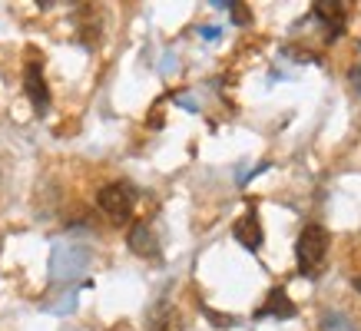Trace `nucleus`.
Here are the masks:
<instances>
[{
  "label": "nucleus",
  "instance_id": "obj_1",
  "mask_svg": "<svg viewBox=\"0 0 361 331\" xmlns=\"http://www.w3.org/2000/svg\"><path fill=\"white\" fill-rule=\"evenodd\" d=\"M329 249H331V235L322 222H308L305 229L298 232L295 239V262L298 272L305 278H322L325 272V262H329Z\"/></svg>",
  "mask_w": 361,
  "mask_h": 331
},
{
  "label": "nucleus",
  "instance_id": "obj_2",
  "mask_svg": "<svg viewBox=\"0 0 361 331\" xmlns=\"http://www.w3.org/2000/svg\"><path fill=\"white\" fill-rule=\"evenodd\" d=\"M97 206L113 225H123V222H130L133 209H136V189L130 182H110L97 192Z\"/></svg>",
  "mask_w": 361,
  "mask_h": 331
},
{
  "label": "nucleus",
  "instance_id": "obj_3",
  "mask_svg": "<svg viewBox=\"0 0 361 331\" xmlns=\"http://www.w3.org/2000/svg\"><path fill=\"white\" fill-rule=\"evenodd\" d=\"M23 93H27V99L33 103L37 113L50 110V89H47V80H44V56L27 54V66H23Z\"/></svg>",
  "mask_w": 361,
  "mask_h": 331
},
{
  "label": "nucleus",
  "instance_id": "obj_4",
  "mask_svg": "<svg viewBox=\"0 0 361 331\" xmlns=\"http://www.w3.org/2000/svg\"><path fill=\"white\" fill-rule=\"evenodd\" d=\"M312 13H315V20L325 27V40H329V44H335L341 33H345L348 11H345L341 0H318V4H312Z\"/></svg>",
  "mask_w": 361,
  "mask_h": 331
},
{
  "label": "nucleus",
  "instance_id": "obj_5",
  "mask_svg": "<svg viewBox=\"0 0 361 331\" xmlns=\"http://www.w3.org/2000/svg\"><path fill=\"white\" fill-rule=\"evenodd\" d=\"M232 235H235V242L242 249H249V252H259L265 242V232H262V222H259V212L249 209L245 216H239V222L232 225Z\"/></svg>",
  "mask_w": 361,
  "mask_h": 331
},
{
  "label": "nucleus",
  "instance_id": "obj_6",
  "mask_svg": "<svg viewBox=\"0 0 361 331\" xmlns=\"http://www.w3.org/2000/svg\"><path fill=\"white\" fill-rule=\"evenodd\" d=\"M255 318H295V305L285 288H272L265 295V305L255 311Z\"/></svg>",
  "mask_w": 361,
  "mask_h": 331
},
{
  "label": "nucleus",
  "instance_id": "obj_7",
  "mask_svg": "<svg viewBox=\"0 0 361 331\" xmlns=\"http://www.w3.org/2000/svg\"><path fill=\"white\" fill-rule=\"evenodd\" d=\"M130 249L136 255H146V258H156V255H159V242H156L149 222H136L130 229Z\"/></svg>",
  "mask_w": 361,
  "mask_h": 331
},
{
  "label": "nucleus",
  "instance_id": "obj_8",
  "mask_svg": "<svg viewBox=\"0 0 361 331\" xmlns=\"http://www.w3.org/2000/svg\"><path fill=\"white\" fill-rule=\"evenodd\" d=\"M146 331H186V328H183V315L176 308H159L153 318H149Z\"/></svg>",
  "mask_w": 361,
  "mask_h": 331
},
{
  "label": "nucleus",
  "instance_id": "obj_9",
  "mask_svg": "<svg viewBox=\"0 0 361 331\" xmlns=\"http://www.w3.org/2000/svg\"><path fill=\"white\" fill-rule=\"evenodd\" d=\"M229 11H232V20L239 23V27H245V23H252V13L245 4H229Z\"/></svg>",
  "mask_w": 361,
  "mask_h": 331
},
{
  "label": "nucleus",
  "instance_id": "obj_10",
  "mask_svg": "<svg viewBox=\"0 0 361 331\" xmlns=\"http://www.w3.org/2000/svg\"><path fill=\"white\" fill-rule=\"evenodd\" d=\"M202 311H206V318L212 321V325H219V328H229V325H232V315H219V311L206 308V305H202Z\"/></svg>",
  "mask_w": 361,
  "mask_h": 331
},
{
  "label": "nucleus",
  "instance_id": "obj_11",
  "mask_svg": "<svg viewBox=\"0 0 361 331\" xmlns=\"http://www.w3.org/2000/svg\"><path fill=\"white\" fill-rule=\"evenodd\" d=\"M348 80H351V87H355V93L361 96V66H351V70H348Z\"/></svg>",
  "mask_w": 361,
  "mask_h": 331
},
{
  "label": "nucleus",
  "instance_id": "obj_12",
  "mask_svg": "<svg viewBox=\"0 0 361 331\" xmlns=\"http://www.w3.org/2000/svg\"><path fill=\"white\" fill-rule=\"evenodd\" d=\"M351 285H355V288H358V292H361V278H355V282H351Z\"/></svg>",
  "mask_w": 361,
  "mask_h": 331
}]
</instances>
